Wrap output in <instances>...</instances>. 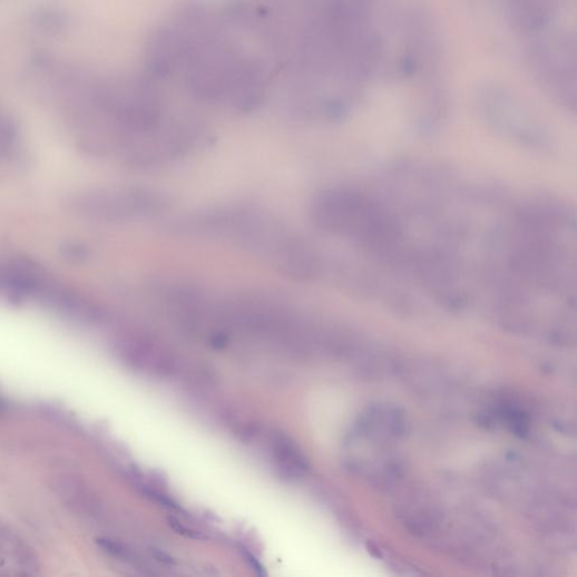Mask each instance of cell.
Returning a JSON list of instances; mask_svg holds the SVG:
<instances>
[{
	"mask_svg": "<svg viewBox=\"0 0 577 577\" xmlns=\"http://www.w3.org/2000/svg\"><path fill=\"white\" fill-rule=\"evenodd\" d=\"M165 229L177 237L226 243L297 281L314 278L322 267L316 248L303 235L248 203L186 213L168 219Z\"/></svg>",
	"mask_w": 577,
	"mask_h": 577,
	"instance_id": "cell-2",
	"label": "cell"
},
{
	"mask_svg": "<svg viewBox=\"0 0 577 577\" xmlns=\"http://www.w3.org/2000/svg\"><path fill=\"white\" fill-rule=\"evenodd\" d=\"M540 80L557 99L574 100L576 81L575 40L565 33H545L531 52Z\"/></svg>",
	"mask_w": 577,
	"mask_h": 577,
	"instance_id": "cell-4",
	"label": "cell"
},
{
	"mask_svg": "<svg viewBox=\"0 0 577 577\" xmlns=\"http://www.w3.org/2000/svg\"><path fill=\"white\" fill-rule=\"evenodd\" d=\"M153 554H154V557L157 560H159V561H162L164 564L169 565V564H174L175 563L174 559L168 554H166V552H164V551H162L159 549L153 550Z\"/></svg>",
	"mask_w": 577,
	"mask_h": 577,
	"instance_id": "cell-10",
	"label": "cell"
},
{
	"mask_svg": "<svg viewBox=\"0 0 577 577\" xmlns=\"http://www.w3.org/2000/svg\"><path fill=\"white\" fill-rule=\"evenodd\" d=\"M271 446L275 461L286 475L299 477L310 469L304 453L291 438L276 433L271 440Z\"/></svg>",
	"mask_w": 577,
	"mask_h": 577,
	"instance_id": "cell-5",
	"label": "cell"
},
{
	"mask_svg": "<svg viewBox=\"0 0 577 577\" xmlns=\"http://www.w3.org/2000/svg\"><path fill=\"white\" fill-rule=\"evenodd\" d=\"M244 558L245 560L250 564V566L258 574V575H264V569L262 567V565L257 561V559L251 555L250 552H245L244 555Z\"/></svg>",
	"mask_w": 577,
	"mask_h": 577,
	"instance_id": "cell-9",
	"label": "cell"
},
{
	"mask_svg": "<svg viewBox=\"0 0 577 577\" xmlns=\"http://www.w3.org/2000/svg\"><path fill=\"white\" fill-rule=\"evenodd\" d=\"M80 217L106 224H134L164 218L172 201L160 189L119 186L82 192L70 203Z\"/></svg>",
	"mask_w": 577,
	"mask_h": 577,
	"instance_id": "cell-3",
	"label": "cell"
},
{
	"mask_svg": "<svg viewBox=\"0 0 577 577\" xmlns=\"http://www.w3.org/2000/svg\"><path fill=\"white\" fill-rule=\"evenodd\" d=\"M145 495L148 498H150L153 501L159 503L160 506H163L167 509H172V510L177 509V505L173 500H170L168 497H166L157 491H150L149 489H146Z\"/></svg>",
	"mask_w": 577,
	"mask_h": 577,
	"instance_id": "cell-8",
	"label": "cell"
},
{
	"mask_svg": "<svg viewBox=\"0 0 577 577\" xmlns=\"http://www.w3.org/2000/svg\"><path fill=\"white\" fill-rule=\"evenodd\" d=\"M169 526L170 528L176 531L177 534L190 538V539H202L199 532L192 530L188 527L183 526L180 522H178L176 519H169Z\"/></svg>",
	"mask_w": 577,
	"mask_h": 577,
	"instance_id": "cell-7",
	"label": "cell"
},
{
	"mask_svg": "<svg viewBox=\"0 0 577 577\" xmlns=\"http://www.w3.org/2000/svg\"><path fill=\"white\" fill-rule=\"evenodd\" d=\"M145 67L156 80H178L197 101L236 115L258 111L275 89L262 31L238 3L188 0L149 37Z\"/></svg>",
	"mask_w": 577,
	"mask_h": 577,
	"instance_id": "cell-1",
	"label": "cell"
},
{
	"mask_svg": "<svg viewBox=\"0 0 577 577\" xmlns=\"http://www.w3.org/2000/svg\"><path fill=\"white\" fill-rule=\"evenodd\" d=\"M100 546L111 556L130 564H138L140 559L125 545L110 539H100Z\"/></svg>",
	"mask_w": 577,
	"mask_h": 577,
	"instance_id": "cell-6",
	"label": "cell"
}]
</instances>
